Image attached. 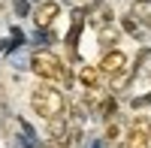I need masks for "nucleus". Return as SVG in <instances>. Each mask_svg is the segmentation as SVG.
Returning <instances> with one entry per match:
<instances>
[{"instance_id": "nucleus-2", "label": "nucleus", "mask_w": 151, "mask_h": 148, "mask_svg": "<svg viewBox=\"0 0 151 148\" xmlns=\"http://www.w3.org/2000/svg\"><path fill=\"white\" fill-rule=\"evenodd\" d=\"M30 70H33V76H40L42 82H64L67 79V70L60 64V57L55 52H45V48L30 55Z\"/></svg>"}, {"instance_id": "nucleus-12", "label": "nucleus", "mask_w": 151, "mask_h": 148, "mask_svg": "<svg viewBox=\"0 0 151 148\" xmlns=\"http://www.w3.org/2000/svg\"><path fill=\"white\" fill-rule=\"evenodd\" d=\"M124 30H127V33H133V36H139V33H142V24L136 21L133 15H127V18H124Z\"/></svg>"}, {"instance_id": "nucleus-13", "label": "nucleus", "mask_w": 151, "mask_h": 148, "mask_svg": "<svg viewBox=\"0 0 151 148\" xmlns=\"http://www.w3.org/2000/svg\"><path fill=\"white\" fill-rule=\"evenodd\" d=\"M100 115H103V118H109V115H115V100H112V97H106V100L100 103Z\"/></svg>"}, {"instance_id": "nucleus-3", "label": "nucleus", "mask_w": 151, "mask_h": 148, "mask_svg": "<svg viewBox=\"0 0 151 148\" xmlns=\"http://www.w3.org/2000/svg\"><path fill=\"white\" fill-rule=\"evenodd\" d=\"M76 136H79V133L67 124V115L48 121V148H67Z\"/></svg>"}, {"instance_id": "nucleus-9", "label": "nucleus", "mask_w": 151, "mask_h": 148, "mask_svg": "<svg viewBox=\"0 0 151 148\" xmlns=\"http://www.w3.org/2000/svg\"><path fill=\"white\" fill-rule=\"evenodd\" d=\"M82 27H85V12H82V9H76V12H73V27H70V33H67V45L73 48V52H76V45H79Z\"/></svg>"}, {"instance_id": "nucleus-16", "label": "nucleus", "mask_w": 151, "mask_h": 148, "mask_svg": "<svg viewBox=\"0 0 151 148\" xmlns=\"http://www.w3.org/2000/svg\"><path fill=\"white\" fill-rule=\"evenodd\" d=\"M91 148H103V145H100V142H94V145H91Z\"/></svg>"}, {"instance_id": "nucleus-4", "label": "nucleus", "mask_w": 151, "mask_h": 148, "mask_svg": "<svg viewBox=\"0 0 151 148\" xmlns=\"http://www.w3.org/2000/svg\"><path fill=\"white\" fill-rule=\"evenodd\" d=\"M58 15H60V3H55V0H42V3L33 9L30 21H33L36 30H52L55 21H58Z\"/></svg>"}, {"instance_id": "nucleus-1", "label": "nucleus", "mask_w": 151, "mask_h": 148, "mask_svg": "<svg viewBox=\"0 0 151 148\" xmlns=\"http://www.w3.org/2000/svg\"><path fill=\"white\" fill-rule=\"evenodd\" d=\"M30 106H33V112L40 115V118H45V121L67 115V100H64V94H60L58 88H52V85H40V88L30 94Z\"/></svg>"}, {"instance_id": "nucleus-14", "label": "nucleus", "mask_w": 151, "mask_h": 148, "mask_svg": "<svg viewBox=\"0 0 151 148\" xmlns=\"http://www.w3.org/2000/svg\"><path fill=\"white\" fill-rule=\"evenodd\" d=\"M12 6H15V15H30L27 0H12Z\"/></svg>"}, {"instance_id": "nucleus-10", "label": "nucleus", "mask_w": 151, "mask_h": 148, "mask_svg": "<svg viewBox=\"0 0 151 148\" xmlns=\"http://www.w3.org/2000/svg\"><path fill=\"white\" fill-rule=\"evenodd\" d=\"M100 76H103L100 67H82V70H79V82L85 85V88H97V85H100Z\"/></svg>"}, {"instance_id": "nucleus-11", "label": "nucleus", "mask_w": 151, "mask_h": 148, "mask_svg": "<svg viewBox=\"0 0 151 148\" xmlns=\"http://www.w3.org/2000/svg\"><path fill=\"white\" fill-rule=\"evenodd\" d=\"M97 33H100V48H106V52H109V48L115 45V40H118V30L112 27V24H109V27H100Z\"/></svg>"}, {"instance_id": "nucleus-6", "label": "nucleus", "mask_w": 151, "mask_h": 148, "mask_svg": "<svg viewBox=\"0 0 151 148\" xmlns=\"http://www.w3.org/2000/svg\"><path fill=\"white\" fill-rule=\"evenodd\" d=\"M124 70H127V55L118 52V48H109L103 55V60H100V73L103 76H121Z\"/></svg>"}, {"instance_id": "nucleus-8", "label": "nucleus", "mask_w": 151, "mask_h": 148, "mask_svg": "<svg viewBox=\"0 0 151 148\" xmlns=\"http://www.w3.org/2000/svg\"><path fill=\"white\" fill-rule=\"evenodd\" d=\"M130 15L142 24V27H151V0H133L130 3Z\"/></svg>"}, {"instance_id": "nucleus-17", "label": "nucleus", "mask_w": 151, "mask_h": 148, "mask_svg": "<svg viewBox=\"0 0 151 148\" xmlns=\"http://www.w3.org/2000/svg\"><path fill=\"white\" fill-rule=\"evenodd\" d=\"M148 148H151V136H148Z\"/></svg>"}, {"instance_id": "nucleus-15", "label": "nucleus", "mask_w": 151, "mask_h": 148, "mask_svg": "<svg viewBox=\"0 0 151 148\" xmlns=\"http://www.w3.org/2000/svg\"><path fill=\"white\" fill-rule=\"evenodd\" d=\"M106 139H109V142H112V139H118V127H115V124L106 130Z\"/></svg>"}, {"instance_id": "nucleus-7", "label": "nucleus", "mask_w": 151, "mask_h": 148, "mask_svg": "<svg viewBox=\"0 0 151 148\" xmlns=\"http://www.w3.org/2000/svg\"><path fill=\"white\" fill-rule=\"evenodd\" d=\"M85 15H88V24H91L94 30L109 27V24H112V3H106V0H103V3H97L91 12H85Z\"/></svg>"}, {"instance_id": "nucleus-5", "label": "nucleus", "mask_w": 151, "mask_h": 148, "mask_svg": "<svg viewBox=\"0 0 151 148\" xmlns=\"http://www.w3.org/2000/svg\"><path fill=\"white\" fill-rule=\"evenodd\" d=\"M148 136H151V124L148 118H136L130 130H127V139H124V148H148Z\"/></svg>"}]
</instances>
